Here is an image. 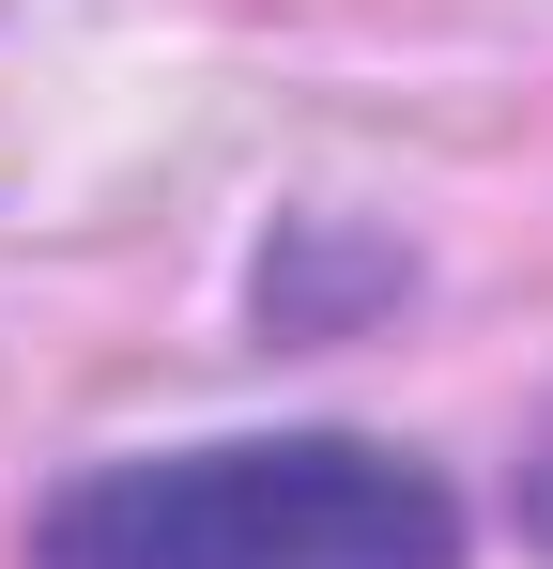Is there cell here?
<instances>
[{
    "label": "cell",
    "mask_w": 553,
    "mask_h": 569,
    "mask_svg": "<svg viewBox=\"0 0 553 569\" xmlns=\"http://www.w3.org/2000/svg\"><path fill=\"white\" fill-rule=\"evenodd\" d=\"M31 569H461V492L369 431H231L47 492Z\"/></svg>",
    "instance_id": "6da1fadb"
},
{
    "label": "cell",
    "mask_w": 553,
    "mask_h": 569,
    "mask_svg": "<svg viewBox=\"0 0 553 569\" xmlns=\"http://www.w3.org/2000/svg\"><path fill=\"white\" fill-rule=\"evenodd\" d=\"M539 523H553V508H539Z\"/></svg>",
    "instance_id": "7a4b0ae2"
}]
</instances>
